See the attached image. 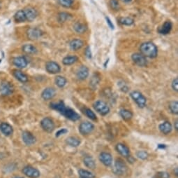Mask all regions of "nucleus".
Masks as SVG:
<instances>
[{
    "mask_svg": "<svg viewBox=\"0 0 178 178\" xmlns=\"http://www.w3.org/2000/svg\"><path fill=\"white\" fill-rule=\"evenodd\" d=\"M141 53L145 57L155 58L158 56V48L154 43L151 42H146L142 43L140 46Z\"/></svg>",
    "mask_w": 178,
    "mask_h": 178,
    "instance_id": "nucleus-1",
    "label": "nucleus"
},
{
    "mask_svg": "<svg viewBox=\"0 0 178 178\" xmlns=\"http://www.w3.org/2000/svg\"><path fill=\"white\" fill-rule=\"evenodd\" d=\"M130 96L139 107L143 108L146 106L147 99L146 98L142 95V93L138 91H133L130 94Z\"/></svg>",
    "mask_w": 178,
    "mask_h": 178,
    "instance_id": "nucleus-2",
    "label": "nucleus"
},
{
    "mask_svg": "<svg viewBox=\"0 0 178 178\" xmlns=\"http://www.w3.org/2000/svg\"><path fill=\"white\" fill-rule=\"evenodd\" d=\"M113 171L115 175H119V176H122V175L127 173L128 168L124 161L120 159V158H118L115 162Z\"/></svg>",
    "mask_w": 178,
    "mask_h": 178,
    "instance_id": "nucleus-3",
    "label": "nucleus"
},
{
    "mask_svg": "<svg viewBox=\"0 0 178 178\" xmlns=\"http://www.w3.org/2000/svg\"><path fill=\"white\" fill-rule=\"evenodd\" d=\"M93 107L98 113H99L102 116L108 114L110 112V107L103 100H97L94 103Z\"/></svg>",
    "mask_w": 178,
    "mask_h": 178,
    "instance_id": "nucleus-4",
    "label": "nucleus"
},
{
    "mask_svg": "<svg viewBox=\"0 0 178 178\" xmlns=\"http://www.w3.org/2000/svg\"><path fill=\"white\" fill-rule=\"evenodd\" d=\"M13 91H14V88L9 81H4L0 84V94L4 96H8V95H11Z\"/></svg>",
    "mask_w": 178,
    "mask_h": 178,
    "instance_id": "nucleus-5",
    "label": "nucleus"
},
{
    "mask_svg": "<svg viewBox=\"0 0 178 178\" xmlns=\"http://www.w3.org/2000/svg\"><path fill=\"white\" fill-rule=\"evenodd\" d=\"M131 60L136 65L139 67H145L147 65L146 57L141 53H135L131 56Z\"/></svg>",
    "mask_w": 178,
    "mask_h": 178,
    "instance_id": "nucleus-6",
    "label": "nucleus"
},
{
    "mask_svg": "<svg viewBox=\"0 0 178 178\" xmlns=\"http://www.w3.org/2000/svg\"><path fill=\"white\" fill-rule=\"evenodd\" d=\"M41 126L46 132L52 133L54 130L55 126H54V123L53 119L49 117H46L41 121Z\"/></svg>",
    "mask_w": 178,
    "mask_h": 178,
    "instance_id": "nucleus-7",
    "label": "nucleus"
},
{
    "mask_svg": "<svg viewBox=\"0 0 178 178\" xmlns=\"http://www.w3.org/2000/svg\"><path fill=\"white\" fill-rule=\"evenodd\" d=\"M94 129V126L89 121L81 123L79 126V131L83 135H87L91 133Z\"/></svg>",
    "mask_w": 178,
    "mask_h": 178,
    "instance_id": "nucleus-8",
    "label": "nucleus"
},
{
    "mask_svg": "<svg viewBox=\"0 0 178 178\" xmlns=\"http://www.w3.org/2000/svg\"><path fill=\"white\" fill-rule=\"evenodd\" d=\"M23 172L29 178H38L40 176V172L34 167L27 166L23 169Z\"/></svg>",
    "mask_w": 178,
    "mask_h": 178,
    "instance_id": "nucleus-9",
    "label": "nucleus"
},
{
    "mask_svg": "<svg viewBox=\"0 0 178 178\" xmlns=\"http://www.w3.org/2000/svg\"><path fill=\"white\" fill-rule=\"evenodd\" d=\"M46 70L48 73L55 75L58 74L61 71V67L60 65L54 61H48L46 64Z\"/></svg>",
    "mask_w": 178,
    "mask_h": 178,
    "instance_id": "nucleus-10",
    "label": "nucleus"
},
{
    "mask_svg": "<svg viewBox=\"0 0 178 178\" xmlns=\"http://www.w3.org/2000/svg\"><path fill=\"white\" fill-rule=\"evenodd\" d=\"M27 34L30 40H37L42 37L43 32L38 28L32 27L27 30Z\"/></svg>",
    "mask_w": 178,
    "mask_h": 178,
    "instance_id": "nucleus-11",
    "label": "nucleus"
},
{
    "mask_svg": "<svg viewBox=\"0 0 178 178\" xmlns=\"http://www.w3.org/2000/svg\"><path fill=\"white\" fill-rule=\"evenodd\" d=\"M63 116H64L66 118H67L68 119L73 121H76L80 119V115L75 110H73V109L69 107H67L64 113L63 114Z\"/></svg>",
    "mask_w": 178,
    "mask_h": 178,
    "instance_id": "nucleus-12",
    "label": "nucleus"
},
{
    "mask_svg": "<svg viewBox=\"0 0 178 178\" xmlns=\"http://www.w3.org/2000/svg\"><path fill=\"white\" fill-rule=\"evenodd\" d=\"M22 139H23L24 144L28 145V146L34 144L37 141L34 135L29 131H24L22 134Z\"/></svg>",
    "mask_w": 178,
    "mask_h": 178,
    "instance_id": "nucleus-13",
    "label": "nucleus"
},
{
    "mask_svg": "<svg viewBox=\"0 0 178 178\" xmlns=\"http://www.w3.org/2000/svg\"><path fill=\"white\" fill-rule=\"evenodd\" d=\"M23 10L24 11V13H25L27 21L32 22L33 21H34L36 18H37L38 13L34 8H33L32 7H27Z\"/></svg>",
    "mask_w": 178,
    "mask_h": 178,
    "instance_id": "nucleus-14",
    "label": "nucleus"
},
{
    "mask_svg": "<svg viewBox=\"0 0 178 178\" xmlns=\"http://www.w3.org/2000/svg\"><path fill=\"white\" fill-rule=\"evenodd\" d=\"M89 74V71L88 67L83 65L80 68H78V70L76 72V77L80 81L85 80V79L88 77Z\"/></svg>",
    "mask_w": 178,
    "mask_h": 178,
    "instance_id": "nucleus-15",
    "label": "nucleus"
},
{
    "mask_svg": "<svg viewBox=\"0 0 178 178\" xmlns=\"http://www.w3.org/2000/svg\"><path fill=\"white\" fill-rule=\"evenodd\" d=\"M99 160L106 166H111L113 163L112 155L108 152H101L99 155Z\"/></svg>",
    "mask_w": 178,
    "mask_h": 178,
    "instance_id": "nucleus-16",
    "label": "nucleus"
},
{
    "mask_svg": "<svg viewBox=\"0 0 178 178\" xmlns=\"http://www.w3.org/2000/svg\"><path fill=\"white\" fill-rule=\"evenodd\" d=\"M172 28V23L171 21H167L164 22V23L158 30V33L163 35H166L169 34Z\"/></svg>",
    "mask_w": 178,
    "mask_h": 178,
    "instance_id": "nucleus-17",
    "label": "nucleus"
},
{
    "mask_svg": "<svg viewBox=\"0 0 178 178\" xmlns=\"http://www.w3.org/2000/svg\"><path fill=\"white\" fill-rule=\"evenodd\" d=\"M56 95V91L53 88H46L44 89L41 94V97L43 100H49L53 99V98Z\"/></svg>",
    "mask_w": 178,
    "mask_h": 178,
    "instance_id": "nucleus-18",
    "label": "nucleus"
},
{
    "mask_svg": "<svg viewBox=\"0 0 178 178\" xmlns=\"http://www.w3.org/2000/svg\"><path fill=\"white\" fill-rule=\"evenodd\" d=\"M116 150L120 155L124 157H128L130 156V149L127 146L122 143H118L116 145Z\"/></svg>",
    "mask_w": 178,
    "mask_h": 178,
    "instance_id": "nucleus-19",
    "label": "nucleus"
},
{
    "mask_svg": "<svg viewBox=\"0 0 178 178\" xmlns=\"http://www.w3.org/2000/svg\"><path fill=\"white\" fill-rule=\"evenodd\" d=\"M13 63L18 68H24L27 66L28 62L24 57H16L13 60Z\"/></svg>",
    "mask_w": 178,
    "mask_h": 178,
    "instance_id": "nucleus-20",
    "label": "nucleus"
},
{
    "mask_svg": "<svg viewBox=\"0 0 178 178\" xmlns=\"http://www.w3.org/2000/svg\"><path fill=\"white\" fill-rule=\"evenodd\" d=\"M84 42L80 39H74L71 40L69 43L70 48L73 51H78L84 46Z\"/></svg>",
    "mask_w": 178,
    "mask_h": 178,
    "instance_id": "nucleus-21",
    "label": "nucleus"
},
{
    "mask_svg": "<svg viewBox=\"0 0 178 178\" xmlns=\"http://www.w3.org/2000/svg\"><path fill=\"white\" fill-rule=\"evenodd\" d=\"M50 107L54 109V110L59 112V113L62 115L64 113L66 109H67V107H66L65 104L64 103V102H62V101H59L58 103H53L50 104Z\"/></svg>",
    "mask_w": 178,
    "mask_h": 178,
    "instance_id": "nucleus-22",
    "label": "nucleus"
},
{
    "mask_svg": "<svg viewBox=\"0 0 178 178\" xmlns=\"http://www.w3.org/2000/svg\"><path fill=\"white\" fill-rule=\"evenodd\" d=\"M13 75L16 78V79H18L19 81L22 82V83H26V82H27L29 80L28 76L20 70H13Z\"/></svg>",
    "mask_w": 178,
    "mask_h": 178,
    "instance_id": "nucleus-23",
    "label": "nucleus"
},
{
    "mask_svg": "<svg viewBox=\"0 0 178 178\" xmlns=\"http://www.w3.org/2000/svg\"><path fill=\"white\" fill-rule=\"evenodd\" d=\"M159 130L164 135H168L169 133H171L172 130V124L169 121H165L159 125Z\"/></svg>",
    "mask_w": 178,
    "mask_h": 178,
    "instance_id": "nucleus-24",
    "label": "nucleus"
},
{
    "mask_svg": "<svg viewBox=\"0 0 178 178\" xmlns=\"http://www.w3.org/2000/svg\"><path fill=\"white\" fill-rule=\"evenodd\" d=\"M0 130H1L4 135L7 136L11 135L13 132V129L11 126L8 124V123L5 122L2 123L1 125H0Z\"/></svg>",
    "mask_w": 178,
    "mask_h": 178,
    "instance_id": "nucleus-25",
    "label": "nucleus"
},
{
    "mask_svg": "<svg viewBox=\"0 0 178 178\" xmlns=\"http://www.w3.org/2000/svg\"><path fill=\"white\" fill-rule=\"evenodd\" d=\"M14 20L16 23H24V22L27 21L26 16L25 13H24V10H19L15 13Z\"/></svg>",
    "mask_w": 178,
    "mask_h": 178,
    "instance_id": "nucleus-26",
    "label": "nucleus"
},
{
    "mask_svg": "<svg viewBox=\"0 0 178 178\" xmlns=\"http://www.w3.org/2000/svg\"><path fill=\"white\" fill-rule=\"evenodd\" d=\"M73 29H74L75 32H77L78 34H83L87 31V27L85 24L80 22H76V23L73 25Z\"/></svg>",
    "mask_w": 178,
    "mask_h": 178,
    "instance_id": "nucleus-27",
    "label": "nucleus"
},
{
    "mask_svg": "<svg viewBox=\"0 0 178 178\" xmlns=\"http://www.w3.org/2000/svg\"><path fill=\"white\" fill-rule=\"evenodd\" d=\"M78 61V57L76 56H68L63 58L62 63L64 65H71L75 64Z\"/></svg>",
    "mask_w": 178,
    "mask_h": 178,
    "instance_id": "nucleus-28",
    "label": "nucleus"
},
{
    "mask_svg": "<svg viewBox=\"0 0 178 178\" xmlns=\"http://www.w3.org/2000/svg\"><path fill=\"white\" fill-rule=\"evenodd\" d=\"M23 51L27 54H37V48L35 47L34 45L32 44H29V43H27V44H24L23 46Z\"/></svg>",
    "mask_w": 178,
    "mask_h": 178,
    "instance_id": "nucleus-29",
    "label": "nucleus"
},
{
    "mask_svg": "<svg viewBox=\"0 0 178 178\" xmlns=\"http://www.w3.org/2000/svg\"><path fill=\"white\" fill-rule=\"evenodd\" d=\"M119 115L125 121H128L133 117V113L127 109H121L119 110Z\"/></svg>",
    "mask_w": 178,
    "mask_h": 178,
    "instance_id": "nucleus-30",
    "label": "nucleus"
},
{
    "mask_svg": "<svg viewBox=\"0 0 178 178\" xmlns=\"http://www.w3.org/2000/svg\"><path fill=\"white\" fill-rule=\"evenodd\" d=\"M119 23L125 26H131L134 24V20L130 17H121L118 19Z\"/></svg>",
    "mask_w": 178,
    "mask_h": 178,
    "instance_id": "nucleus-31",
    "label": "nucleus"
},
{
    "mask_svg": "<svg viewBox=\"0 0 178 178\" xmlns=\"http://www.w3.org/2000/svg\"><path fill=\"white\" fill-rule=\"evenodd\" d=\"M84 164L86 167L90 169H94L96 168V163L92 157H86L84 158Z\"/></svg>",
    "mask_w": 178,
    "mask_h": 178,
    "instance_id": "nucleus-32",
    "label": "nucleus"
},
{
    "mask_svg": "<svg viewBox=\"0 0 178 178\" xmlns=\"http://www.w3.org/2000/svg\"><path fill=\"white\" fill-rule=\"evenodd\" d=\"M66 142L68 145L73 147H77L80 144V141L75 137H69L67 139Z\"/></svg>",
    "mask_w": 178,
    "mask_h": 178,
    "instance_id": "nucleus-33",
    "label": "nucleus"
},
{
    "mask_svg": "<svg viewBox=\"0 0 178 178\" xmlns=\"http://www.w3.org/2000/svg\"><path fill=\"white\" fill-rule=\"evenodd\" d=\"M54 82H55V84L57 86L62 89V88H64L66 86V84H67V80L64 76H57L55 79H54Z\"/></svg>",
    "mask_w": 178,
    "mask_h": 178,
    "instance_id": "nucleus-34",
    "label": "nucleus"
},
{
    "mask_svg": "<svg viewBox=\"0 0 178 178\" xmlns=\"http://www.w3.org/2000/svg\"><path fill=\"white\" fill-rule=\"evenodd\" d=\"M99 82H100V76H98V75H97V74H94V75L92 76L91 81H89V85L92 89L94 90L95 89H97V87L98 84H99Z\"/></svg>",
    "mask_w": 178,
    "mask_h": 178,
    "instance_id": "nucleus-35",
    "label": "nucleus"
},
{
    "mask_svg": "<svg viewBox=\"0 0 178 178\" xmlns=\"http://www.w3.org/2000/svg\"><path fill=\"white\" fill-rule=\"evenodd\" d=\"M168 107L172 114H178V102L176 100H172L169 103Z\"/></svg>",
    "mask_w": 178,
    "mask_h": 178,
    "instance_id": "nucleus-36",
    "label": "nucleus"
},
{
    "mask_svg": "<svg viewBox=\"0 0 178 178\" xmlns=\"http://www.w3.org/2000/svg\"><path fill=\"white\" fill-rule=\"evenodd\" d=\"M72 16L67 12H61L58 14V21L59 23H65L67 20L71 18Z\"/></svg>",
    "mask_w": 178,
    "mask_h": 178,
    "instance_id": "nucleus-37",
    "label": "nucleus"
},
{
    "mask_svg": "<svg viewBox=\"0 0 178 178\" xmlns=\"http://www.w3.org/2000/svg\"><path fill=\"white\" fill-rule=\"evenodd\" d=\"M79 175H80V177H85V178H94L95 176L91 172H89L87 170L84 169H80L78 171Z\"/></svg>",
    "mask_w": 178,
    "mask_h": 178,
    "instance_id": "nucleus-38",
    "label": "nucleus"
},
{
    "mask_svg": "<svg viewBox=\"0 0 178 178\" xmlns=\"http://www.w3.org/2000/svg\"><path fill=\"white\" fill-rule=\"evenodd\" d=\"M84 113L85 114L86 116L90 119L92 121H97V117L94 114V112L92 111L91 109L89 108H85L84 109Z\"/></svg>",
    "mask_w": 178,
    "mask_h": 178,
    "instance_id": "nucleus-39",
    "label": "nucleus"
},
{
    "mask_svg": "<svg viewBox=\"0 0 178 178\" xmlns=\"http://www.w3.org/2000/svg\"><path fill=\"white\" fill-rule=\"evenodd\" d=\"M74 0H59V3L62 7L64 8H70L72 6Z\"/></svg>",
    "mask_w": 178,
    "mask_h": 178,
    "instance_id": "nucleus-40",
    "label": "nucleus"
},
{
    "mask_svg": "<svg viewBox=\"0 0 178 178\" xmlns=\"http://www.w3.org/2000/svg\"><path fill=\"white\" fill-rule=\"evenodd\" d=\"M154 178H171V175L167 172H158L154 175Z\"/></svg>",
    "mask_w": 178,
    "mask_h": 178,
    "instance_id": "nucleus-41",
    "label": "nucleus"
},
{
    "mask_svg": "<svg viewBox=\"0 0 178 178\" xmlns=\"http://www.w3.org/2000/svg\"><path fill=\"white\" fill-rule=\"evenodd\" d=\"M109 4H110V6L112 8V9L115 10V11H117L119 9V4L117 0H110Z\"/></svg>",
    "mask_w": 178,
    "mask_h": 178,
    "instance_id": "nucleus-42",
    "label": "nucleus"
},
{
    "mask_svg": "<svg viewBox=\"0 0 178 178\" xmlns=\"http://www.w3.org/2000/svg\"><path fill=\"white\" fill-rule=\"evenodd\" d=\"M136 156L142 160H145L148 157V154L145 151H138L136 153Z\"/></svg>",
    "mask_w": 178,
    "mask_h": 178,
    "instance_id": "nucleus-43",
    "label": "nucleus"
},
{
    "mask_svg": "<svg viewBox=\"0 0 178 178\" xmlns=\"http://www.w3.org/2000/svg\"><path fill=\"white\" fill-rule=\"evenodd\" d=\"M171 87L173 91L177 92L178 91V79L175 78L172 81Z\"/></svg>",
    "mask_w": 178,
    "mask_h": 178,
    "instance_id": "nucleus-44",
    "label": "nucleus"
},
{
    "mask_svg": "<svg viewBox=\"0 0 178 178\" xmlns=\"http://www.w3.org/2000/svg\"><path fill=\"white\" fill-rule=\"evenodd\" d=\"M85 56L87 58L91 59L92 57L91 48H90L89 46H87V48H85Z\"/></svg>",
    "mask_w": 178,
    "mask_h": 178,
    "instance_id": "nucleus-45",
    "label": "nucleus"
},
{
    "mask_svg": "<svg viewBox=\"0 0 178 178\" xmlns=\"http://www.w3.org/2000/svg\"><path fill=\"white\" fill-rule=\"evenodd\" d=\"M106 23L108 25V26L111 27V29L112 30H113L115 28V27H114V25L113 23V22L111 21V20L110 18H109L108 17H106Z\"/></svg>",
    "mask_w": 178,
    "mask_h": 178,
    "instance_id": "nucleus-46",
    "label": "nucleus"
},
{
    "mask_svg": "<svg viewBox=\"0 0 178 178\" xmlns=\"http://www.w3.org/2000/svg\"><path fill=\"white\" fill-rule=\"evenodd\" d=\"M68 132V130L67 129H65V128H63V129H61V130H59L58 132L56 134V137H59V135H61L62 134H64L66 133H67Z\"/></svg>",
    "mask_w": 178,
    "mask_h": 178,
    "instance_id": "nucleus-47",
    "label": "nucleus"
},
{
    "mask_svg": "<svg viewBox=\"0 0 178 178\" xmlns=\"http://www.w3.org/2000/svg\"><path fill=\"white\" fill-rule=\"evenodd\" d=\"M174 127H175V129L176 130H178V120L177 119L176 121H175L174 123Z\"/></svg>",
    "mask_w": 178,
    "mask_h": 178,
    "instance_id": "nucleus-48",
    "label": "nucleus"
},
{
    "mask_svg": "<svg viewBox=\"0 0 178 178\" xmlns=\"http://www.w3.org/2000/svg\"><path fill=\"white\" fill-rule=\"evenodd\" d=\"M122 1L125 2V3H129V2H131L132 0H122Z\"/></svg>",
    "mask_w": 178,
    "mask_h": 178,
    "instance_id": "nucleus-49",
    "label": "nucleus"
},
{
    "mask_svg": "<svg viewBox=\"0 0 178 178\" xmlns=\"http://www.w3.org/2000/svg\"><path fill=\"white\" fill-rule=\"evenodd\" d=\"M175 174L176 176L177 177V175H178V172H177V168H176L175 169Z\"/></svg>",
    "mask_w": 178,
    "mask_h": 178,
    "instance_id": "nucleus-50",
    "label": "nucleus"
},
{
    "mask_svg": "<svg viewBox=\"0 0 178 178\" xmlns=\"http://www.w3.org/2000/svg\"><path fill=\"white\" fill-rule=\"evenodd\" d=\"M13 178H23V177H13Z\"/></svg>",
    "mask_w": 178,
    "mask_h": 178,
    "instance_id": "nucleus-51",
    "label": "nucleus"
},
{
    "mask_svg": "<svg viewBox=\"0 0 178 178\" xmlns=\"http://www.w3.org/2000/svg\"><path fill=\"white\" fill-rule=\"evenodd\" d=\"M80 178H85V177H80Z\"/></svg>",
    "mask_w": 178,
    "mask_h": 178,
    "instance_id": "nucleus-52",
    "label": "nucleus"
}]
</instances>
